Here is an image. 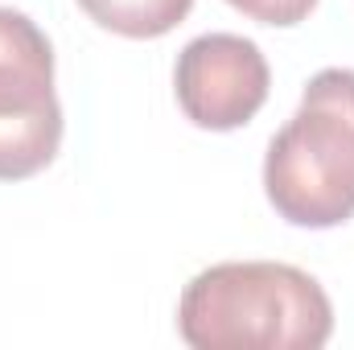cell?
<instances>
[{
	"mask_svg": "<svg viewBox=\"0 0 354 350\" xmlns=\"http://www.w3.org/2000/svg\"><path fill=\"white\" fill-rule=\"evenodd\" d=\"M177 326L198 350H317L334 330V309L301 268L218 264L189 280Z\"/></svg>",
	"mask_w": 354,
	"mask_h": 350,
	"instance_id": "obj_1",
	"label": "cell"
},
{
	"mask_svg": "<svg viewBox=\"0 0 354 350\" xmlns=\"http://www.w3.org/2000/svg\"><path fill=\"white\" fill-rule=\"evenodd\" d=\"M95 25L120 37H161L185 21L194 0H79Z\"/></svg>",
	"mask_w": 354,
	"mask_h": 350,
	"instance_id": "obj_6",
	"label": "cell"
},
{
	"mask_svg": "<svg viewBox=\"0 0 354 350\" xmlns=\"http://www.w3.org/2000/svg\"><path fill=\"white\" fill-rule=\"evenodd\" d=\"M231 4L260 25H297L309 17V8L317 0H231Z\"/></svg>",
	"mask_w": 354,
	"mask_h": 350,
	"instance_id": "obj_7",
	"label": "cell"
},
{
	"mask_svg": "<svg viewBox=\"0 0 354 350\" xmlns=\"http://www.w3.org/2000/svg\"><path fill=\"white\" fill-rule=\"evenodd\" d=\"M264 190L292 227H338L354 214V71L309 79L297 116L264 161Z\"/></svg>",
	"mask_w": 354,
	"mask_h": 350,
	"instance_id": "obj_2",
	"label": "cell"
},
{
	"mask_svg": "<svg viewBox=\"0 0 354 350\" xmlns=\"http://www.w3.org/2000/svg\"><path fill=\"white\" fill-rule=\"evenodd\" d=\"M177 103L181 111L210 132L243 128L268 99L264 54L235 33H210L181 50L177 58Z\"/></svg>",
	"mask_w": 354,
	"mask_h": 350,
	"instance_id": "obj_3",
	"label": "cell"
},
{
	"mask_svg": "<svg viewBox=\"0 0 354 350\" xmlns=\"http://www.w3.org/2000/svg\"><path fill=\"white\" fill-rule=\"evenodd\" d=\"M41 111H58L50 42L25 12L0 8V120Z\"/></svg>",
	"mask_w": 354,
	"mask_h": 350,
	"instance_id": "obj_4",
	"label": "cell"
},
{
	"mask_svg": "<svg viewBox=\"0 0 354 350\" xmlns=\"http://www.w3.org/2000/svg\"><path fill=\"white\" fill-rule=\"evenodd\" d=\"M62 145V107L41 116L0 120V181L41 174Z\"/></svg>",
	"mask_w": 354,
	"mask_h": 350,
	"instance_id": "obj_5",
	"label": "cell"
}]
</instances>
